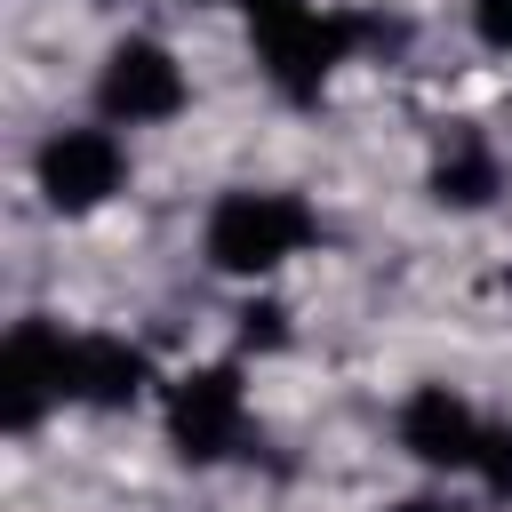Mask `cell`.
I'll return each instance as SVG.
<instances>
[{"label":"cell","mask_w":512,"mask_h":512,"mask_svg":"<svg viewBox=\"0 0 512 512\" xmlns=\"http://www.w3.org/2000/svg\"><path fill=\"white\" fill-rule=\"evenodd\" d=\"M192 8H224V0H192Z\"/></svg>","instance_id":"obj_14"},{"label":"cell","mask_w":512,"mask_h":512,"mask_svg":"<svg viewBox=\"0 0 512 512\" xmlns=\"http://www.w3.org/2000/svg\"><path fill=\"white\" fill-rule=\"evenodd\" d=\"M472 40L512 56V0H472Z\"/></svg>","instance_id":"obj_11"},{"label":"cell","mask_w":512,"mask_h":512,"mask_svg":"<svg viewBox=\"0 0 512 512\" xmlns=\"http://www.w3.org/2000/svg\"><path fill=\"white\" fill-rule=\"evenodd\" d=\"M144 384H152L144 344L104 336V328H80V336H72V400H80V408H104V416H112V408H136Z\"/></svg>","instance_id":"obj_7"},{"label":"cell","mask_w":512,"mask_h":512,"mask_svg":"<svg viewBox=\"0 0 512 512\" xmlns=\"http://www.w3.org/2000/svg\"><path fill=\"white\" fill-rule=\"evenodd\" d=\"M64 400H72V328L16 320L8 344H0V424L8 432H32Z\"/></svg>","instance_id":"obj_5"},{"label":"cell","mask_w":512,"mask_h":512,"mask_svg":"<svg viewBox=\"0 0 512 512\" xmlns=\"http://www.w3.org/2000/svg\"><path fill=\"white\" fill-rule=\"evenodd\" d=\"M472 480H480L496 504H512V416H488V440H480V456H472Z\"/></svg>","instance_id":"obj_9"},{"label":"cell","mask_w":512,"mask_h":512,"mask_svg":"<svg viewBox=\"0 0 512 512\" xmlns=\"http://www.w3.org/2000/svg\"><path fill=\"white\" fill-rule=\"evenodd\" d=\"M312 240H320V216L280 184H232V192H216V208L200 224V256L224 280H272Z\"/></svg>","instance_id":"obj_1"},{"label":"cell","mask_w":512,"mask_h":512,"mask_svg":"<svg viewBox=\"0 0 512 512\" xmlns=\"http://www.w3.org/2000/svg\"><path fill=\"white\" fill-rule=\"evenodd\" d=\"M392 512H464V504H448V496H408V504H392Z\"/></svg>","instance_id":"obj_13"},{"label":"cell","mask_w":512,"mask_h":512,"mask_svg":"<svg viewBox=\"0 0 512 512\" xmlns=\"http://www.w3.org/2000/svg\"><path fill=\"white\" fill-rule=\"evenodd\" d=\"M184 104H192V80H184V64H176L168 40L128 32V40L104 48V64H96V112L112 128H160Z\"/></svg>","instance_id":"obj_4"},{"label":"cell","mask_w":512,"mask_h":512,"mask_svg":"<svg viewBox=\"0 0 512 512\" xmlns=\"http://www.w3.org/2000/svg\"><path fill=\"white\" fill-rule=\"evenodd\" d=\"M280 344H288V304L248 296L240 304V352H280Z\"/></svg>","instance_id":"obj_10"},{"label":"cell","mask_w":512,"mask_h":512,"mask_svg":"<svg viewBox=\"0 0 512 512\" xmlns=\"http://www.w3.org/2000/svg\"><path fill=\"white\" fill-rule=\"evenodd\" d=\"M32 184L56 216H96L120 200L128 184V152L112 136V120H72V128H48L40 152H32Z\"/></svg>","instance_id":"obj_3"},{"label":"cell","mask_w":512,"mask_h":512,"mask_svg":"<svg viewBox=\"0 0 512 512\" xmlns=\"http://www.w3.org/2000/svg\"><path fill=\"white\" fill-rule=\"evenodd\" d=\"M392 432H400V448H408L424 472H472V456H480V440H488V416H480L456 384H416V392L400 400Z\"/></svg>","instance_id":"obj_6"},{"label":"cell","mask_w":512,"mask_h":512,"mask_svg":"<svg viewBox=\"0 0 512 512\" xmlns=\"http://www.w3.org/2000/svg\"><path fill=\"white\" fill-rule=\"evenodd\" d=\"M160 424H168L176 464H192V472L224 464V456L248 440V384H240V368H232V360L184 368V376L168 384V400H160Z\"/></svg>","instance_id":"obj_2"},{"label":"cell","mask_w":512,"mask_h":512,"mask_svg":"<svg viewBox=\"0 0 512 512\" xmlns=\"http://www.w3.org/2000/svg\"><path fill=\"white\" fill-rule=\"evenodd\" d=\"M240 16H248V32H272V24H288V16H304V8H320V0H232Z\"/></svg>","instance_id":"obj_12"},{"label":"cell","mask_w":512,"mask_h":512,"mask_svg":"<svg viewBox=\"0 0 512 512\" xmlns=\"http://www.w3.org/2000/svg\"><path fill=\"white\" fill-rule=\"evenodd\" d=\"M432 200L440 208H456V216H472V208H488L496 192H504V152L480 136V128H448L440 136V152H432Z\"/></svg>","instance_id":"obj_8"}]
</instances>
